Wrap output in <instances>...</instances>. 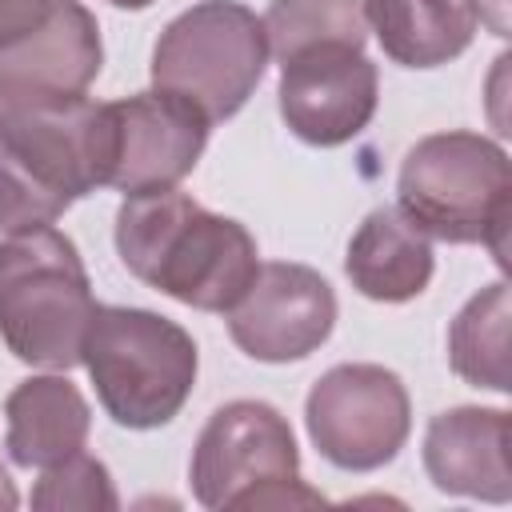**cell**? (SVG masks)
Segmentation results:
<instances>
[{"label":"cell","mask_w":512,"mask_h":512,"mask_svg":"<svg viewBox=\"0 0 512 512\" xmlns=\"http://www.w3.org/2000/svg\"><path fill=\"white\" fill-rule=\"evenodd\" d=\"M116 252L136 280L200 312H228L260 268L244 224L176 188L128 196L116 208Z\"/></svg>","instance_id":"1"},{"label":"cell","mask_w":512,"mask_h":512,"mask_svg":"<svg viewBox=\"0 0 512 512\" xmlns=\"http://www.w3.org/2000/svg\"><path fill=\"white\" fill-rule=\"evenodd\" d=\"M100 188L96 104H0V236L56 224Z\"/></svg>","instance_id":"2"},{"label":"cell","mask_w":512,"mask_h":512,"mask_svg":"<svg viewBox=\"0 0 512 512\" xmlns=\"http://www.w3.org/2000/svg\"><path fill=\"white\" fill-rule=\"evenodd\" d=\"M400 212L444 244H480L504 264L512 164L480 132H432L408 148L396 176Z\"/></svg>","instance_id":"3"},{"label":"cell","mask_w":512,"mask_h":512,"mask_svg":"<svg viewBox=\"0 0 512 512\" xmlns=\"http://www.w3.org/2000/svg\"><path fill=\"white\" fill-rule=\"evenodd\" d=\"M92 312L84 260L64 232L48 224L0 240V336L16 360L76 368Z\"/></svg>","instance_id":"4"},{"label":"cell","mask_w":512,"mask_h":512,"mask_svg":"<svg viewBox=\"0 0 512 512\" xmlns=\"http://www.w3.org/2000/svg\"><path fill=\"white\" fill-rule=\"evenodd\" d=\"M80 364L88 368L104 412L124 428L168 424L196 384L192 336L148 308L96 304L84 332Z\"/></svg>","instance_id":"5"},{"label":"cell","mask_w":512,"mask_h":512,"mask_svg":"<svg viewBox=\"0 0 512 512\" xmlns=\"http://www.w3.org/2000/svg\"><path fill=\"white\" fill-rule=\"evenodd\" d=\"M264 64L268 36L260 16L236 0H200L160 32L152 48V84L216 124L248 104Z\"/></svg>","instance_id":"6"},{"label":"cell","mask_w":512,"mask_h":512,"mask_svg":"<svg viewBox=\"0 0 512 512\" xmlns=\"http://www.w3.org/2000/svg\"><path fill=\"white\" fill-rule=\"evenodd\" d=\"M192 492L204 508H308L324 504L300 480L288 420L264 400L216 408L192 448Z\"/></svg>","instance_id":"7"},{"label":"cell","mask_w":512,"mask_h":512,"mask_svg":"<svg viewBox=\"0 0 512 512\" xmlns=\"http://www.w3.org/2000/svg\"><path fill=\"white\" fill-rule=\"evenodd\" d=\"M96 140L100 188L144 196L176 188L196 168L208 144V120L180 96L152 88L128 100L96 104Z\"/></svg>","instance_id":"8"},{"label":"cell","mask_w":512,"mask_h":512,"mask_svg":"<svg viewBox=\"0 0 512 512\" xmlns=\"http://www.w3.org/2000/svg\"><path fill=\"white\" fill-rule=\"evenodd\" d=\"M304 424L328 464L344 472L384 468L412 428L408 388L384 364H336L312 384Z\"/></svg>","instance_id":"9"},{"label":"cell","mask_w":512,"mask_h":512,"mask_svg":"<svg viewBox=\"0 0 512 512\" xmlns=\"http://www.w3.org/2000/svg\"><path fill=\"white\" fill-rule=\"evenodd\" d=\"M336 324V292L308 264H260L244 296L228 308V332L240 352L264 364H288L316 352Z\"/></svg>","instance_id":"10"},{"label":"cell","mask_w":512,"mask_h":512,"mask_svg":"<svg viewBox=\"0 0 512 512\" xmlns=\"http://www.w3.org/2000/svg\"><path fill=\"white\" fill-rule=\"evenodd\" d=\"M380 76L364 48L316 44L280 60V116L316 148H336L360 136L376 112Z\"/></svg>","instance_id":"11"},{"label":"cell","mask_w":512,"mask_h":512,"mask_svg":"<svg viewBox=\"0 0 512 512\" xmlns=\"http://www.w3.org/2000/svg\"><path fill=\"white\" fill-rule=\"evenodd\" d=\"M100 64L104 44L96 16L80 0H60L40 28L0 48V104L84 100Z\"/></svg>","instance_id":"12"},{"label":"cell","mask_w":512,"mask_h":512,"mask_svg":"<svg viewBox=\"0 0 512 512\" xmlns=\"http://www.w3.org/2000/svg\"><path fill=\"white\" fill-rule=\"evenodd\" d=\"M424 468L440 492L488 504L512 500L508 412L464 404L432 416L424 432Z\"/></svg>","instance_id":"13"},{"label":"cell","mask_w":512,"mask_h":512,"mask_svg":"<svg viewBox=\"0 0 512 512\" xmlns=\"http://www.w3.org/2000/svg\"><path fill=\"white\" fill-rule=\"evenodd\" d=\"M4 448L20 468H48L84 448L92 412L80 388L64 376H32L4 400Z\"/></svg>","instance_id":"14"},{"label":"cell","mask_w":512,"mask_h":512,"mask_svg":"<svg viewBox=\"0 0 512 512\" xmlns=\"http://www.w3.org/2000/svg\"><path fill=\"white\" fill-rule=\"evenodd\" d=\"M344 272L360 296L404 304L432 280V244L400 208H376L348 240Z\"/></svg>","instance_id":"15"},{"label":"cell","mask_w":512,"mask_h":512,"mask_svg":"<svg viewBox=\"0 0 512 512\" xmlns=\"http://www.w3.org/2000/svg\"><path fill=\"white\" fill-rule=\"evenodd\" d=\"M364 8L384 56L404 68L456 60L480 28V0H364Z\"/></svg>","instance_id":"16"},{"label":"cell","mask_w":512,"mask_h":512,"mask_svg":"<svg viewBox=\"0 0 512 512\" xmlns=\"http://www.w3.org/2000/svg\"><path fill=\"white\" fill-rule=\"evenodd\" d=\"M508 284L480 288L448 328V364L460 380L492 392H508Z\"/></svg>","instance_id":"17"},{"label":"cell","mask_w":512,"mask_h":512,"mask_svg":"<svg viewBox=\"0 0 512 512\" xmlns=\"http://www.w3.org/2000/svg\"><path fill=\"white\" fill-rule=\"evenodd\" d=\"M268 52L288 60L316 44H352L368 40V8L364 0H272L264 12Z\"/></svg>","instance_id":"18"},{"label":"cell","mask_w":512,"mask_h":512,"mask_svg":"<svg viewBox=\"0 0 512 512\" xmlns=\"http://www.w3.org/2000/svg\"><path fill=\"white\" fill-rule=\"evenodd\" d=\"M32 504L36 508H48V512H68V508H84V512H96V508H116L120 496L112 488V476L108 468L88 456L84 448L72 452L68 460L60 464H48L44 476L36 480L32 488Z\"/></svg>","instance_id":"19"},{"label":"cell","mask_w":512,"mask_h":512,"mask_svg":"<svg viewBox=\"0 0 512 512\" xmlns=\"http://www.w3.org/2000/svg\"><path fill=\"white\" fill-rule=\"evenodd\" d=\"M56 4L60 0H0V48L40 28L56 12Z\"/></svg>","instance_id":"20"},{"label":"cell","mask_w":512,"mask_h":512,"mask_svg":"<svg viewBox=\"0 0 512 512\" xmlns=\"http://www.w3.org/2000/svg\"><path fill=\"white\" fill-rule=\"evenodd\" d=\"M16 488H12V480H8V472L0 468V508H16Z\"/></svg>","instance_id":"21"},{"label":"cell","mask_w":512,"mask_h":512,"mask_svg":"<svg viewBox=\"0 0 512 512\" xmlns=\"http://www.w3.org/2000/svg\"><path fill=\"white\" fill-rule=\"evenodd\" d=\"M108 4H116V8H148L152 0H108Z\"/></svg>","instance_id":"22"}]
</instances>
